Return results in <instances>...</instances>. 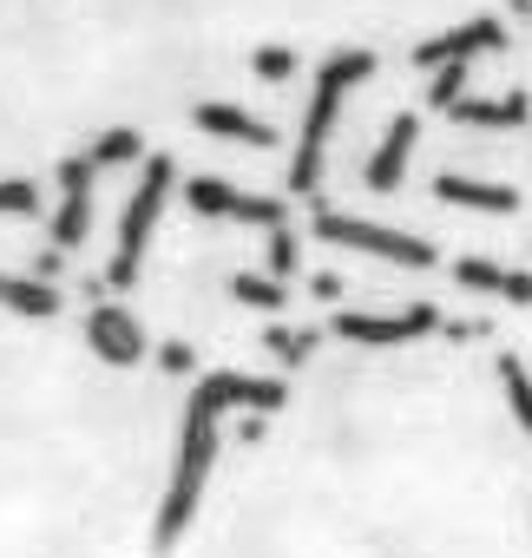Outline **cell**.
I'll return each instance as SVG.
<instances>
[{
  "label": "cell",
  "mask_w": 532,
  "mask_h": 558,
  "mask_svg": "<svg viewBox=\"0 0 532 558\" xmlns=\"http://www.w3.org/2000/svg\"><path fill=\"white\" fill-rule=\"evenodd\" d=\"M152 558H532L506 355L460 336L329 349L237 421Z\"/></svg>",
  "instance_id": "6da1fadb"
},
{
  "label": "cell",
  "mask_w": 532,
  "mask_h": 558,
  "mask_svg": "<svg viewBox=\"0 0 532 558\" xmlns=\"http://www.w3.org/2000/svg\"><path fill=\"white\" fill-rule=\"evenodd\" d=\"M171 408L99 336L0 323V558H152Z\"/></svg>",
  "instance_id": "7a4b0ae2"
},
{
  "label": "cell",
  "mask_w": 532,
  "mask_h": 558,
  "mask_svg": "<svg viewBox=\"0 0 532 558\" xmlns=\"http://www.w3.org/2000/svg\"><path fill=\"white\" fill-rule=\"evenodd\" d=\"M499 355H506L512 395H519V408H525V427H532V283H525V296H519V310H512V342H506Z\"/></svg>",
  "instance_id": "3957f363"
}]
</instances>
